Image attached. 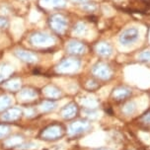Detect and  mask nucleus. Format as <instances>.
Masks as SVG:
<instances>
[{
  "instance_id": "1",
  "label": "nucleus",
  "mask_w": 150,
  "mask_h": 150,
  "mask_svg": "<svg viewBox=\"0 0 150 150\" xmlns=\"http://www.w3.org/2000/svg\"><path fill=\"white\" fill-rule=\"evenodd\" d=\"M67 20L61 14H54L50 18V29L56 34H63L67 29Z\"/></svg>"
},
{
  "instance_id": "2",
  "label": "nucleus",
  "mask_w": 150,
  "mask_h": 150,
  "mask_svg": "<svg viewBox=\"0 0 150 150\" xmlns=\"http://www.w3.org/2000/svg\"><path fill=\"white\" fill-rule=\"evenodd\" d=\"M139 30L135 27H130L127 28L120 34L119 41L120 42V45H131L133 42H135L139 38Z\"/></svg>"
},
{
  "instance_id": "3",
  "label": "nucleus",
  "mask_w": 150,
  "mask_h": 150,
  "mask_svg": "<svg viewBox=\"0 0 150 150\" xmlns=\"http://www.w3.org/2000/svg\"><path fill=\"white\" fill-rule=\"evenodd\" d=\"M30 42L37 47H42V45H52L54 42V39L50 35L44 32H36L31 35Z\"/></svg>"
},
{
  "instance_id": "4",
  "label": "nucleus",
  "mask_w": 150,
  "mask_h": 150,
  "mask_svg": "<svg viewBox=\"0 0 150 150\" xmlns=\"http://www.w3.org/2000/svg\"><path fill=\"white\" fill-rule=\"evenodd\" d=\"M80 66V61L73 58H67L61 61L57 67L58 72L61 73H70V72L76 71Z\"/></svg>"
},
{
  "instance_id": "5",
  "label": "nucleus",
  "mask_w": 150,
  "mask_h": 150,
  "mask_svg": "<svg viewBox=\"0 0 150 150\" xmlns=\"http://www.w3.org/2000/svg\"><path fill=\"white\" fill-rule=\"evenodd\" d=\"M93 74L103 80L110 79L112 77V69L108 64L100 62L93 67Z\"/></svg>"
},
{
  "instance_id": "6",
  "label": "nucleus",
  "mask_w": 150,
  "mask_h": 150,
  "mask_svg": "<svg viewBox=\"0 0 150 150\" xmlns=\"http://www.w3.org/2000/svg\"><path fill=\"white\" fill-rule=\"evenodd\" d=\"M67 52L71 54H76V55H79V54H82V53L85 52L86 50V47L85 45L80 42H76V41H71L68 42L67 45Z\"/></svg>"
},
{
  "instance_id": "7",
  "label": "nucleus",
  "mask_w": 150,
  "mask_h": 150,
  "mask_svg": "<svg viewBox=\"0 0 150 150\" xmlns=\"http://www.w3.org/2000/svg\"><path fill=\"white\" fill-rule=\"evenodd\" d=\"M131 94V91L127 87H119L116 88L112 92V97L115 100L120 101V100H125V98H127Z\"/></svg>"
},
{
  "instance_id": "8",
  "label": "nucleus",
  "mask_w": 150,
  "mask_h": 150,
  "mask_svg": "<svg viewBox=\"0 0 150 150\" xmlns=\"http://www.w3.org/2000/svg\"><path fill=\"white\" fill-rule=\"evenodd\" d=\"M96 50H97L98 54H100L101 56H105V57H108L112 53V47L108 42L98 44L97 47H96Z\"/></svg>"
},
{
  "instance_id": "9",
  "label": "nucleus",
  "mask_w": 150,
  "mask_h": 150,
  "mask_svg": "<svg viewBox=\"0 0 150 150\" xmlns=\"http://www.w3.org/2000/svg\"><path fill=\"white\" fill-rule=\"evenodd\" d=\"M40 2L44 7L52 8H62L66 4V0H40Z\"/></svg>"
},
{
  "instance_id": "10",
  "label": "nucleus",
  "mask_w": 150,
  "mask_h": 150,
  "mask_svg": "<svg viewBox=\"0 0 150 150\" xmlns=\"http://www.w3.org/2000/svg\"><path fill=\"white\" fill-rule=\"evenodd\" d=\"M16 54L19 58H21V59L25 60V61H34L36 58H35V55L33 53L29 52H26V50H17L16 52Z\"/></svg>"
},
{
  "instance_id": "11",
  "label": "nucleus",
  "mask_w": 150,
  "mask_h": 150,
  "mask_svg": "<svg viewBox=\"0 0 150 150\" xmlns=\"http://www.w3.org/2000/svg\"><path fill=\"white\" fill-rule=\"evenodd\" d=\"M73 33L77 36H85L87 34V27L84 23L79 22L74 26Z\"/></svg>"
},
{
  "instance_id": "12",
  "label": "nucleus",
  "mask_w": 150,
  "mask_h": 150,
  "mask_svg": "<svg viewBox=\"0 0 150 150\" xmlns=\"http://www.w3.org/2000/svg\"><path fill=\"white\" fill-rule=\"evenodd\" d=\"M136 111V104L134 102H128L122 108V112H124L125 115L127 116H130V115L134 114Z\"/></svg>"
},
{
  "instance_id": "13",
  "label": "nucleus",
  "mask_w": 150,
  "mask_h": 150,
  "mask_svg": "<svg viewBox=\"0 0 150 150\" xmlns=\"http://www.w3.org/2000/svg\"><path fill=\"white\" fill-rule=\"evenodd\" d=\"M87 127H88V125L86 122H76V124L71 127V130H72V132H78V131L84 130Z\"/></svg>"
},
{
  "instance_id": "14",
  "label": "nucleus",
  "mask_w": 150,
  "mask_h": 150,
  "mask_svg": "<svg viewBox=\"0 0 150 150\" xmlns=\"http://www.w3.org/2000/svg\"><path fill=\"white\" fill-rule=\"evenodd\" d=\"M75 112H76V108H75L74 105H72V104L68 105L63 111V114L65 115V117H71Z\"/></svg>"
},
{
  "instance_id": "15",
  "label": "nucleus",
  "mask_w": 150,
  "mask_h": 150,
  "mask_svg": "<svg viewBox=\"0 0 150 150\" xmlns=\"http://www.w3.org/2000/svg\"><path fill=\"white\" fill-rule=\"evenodd\" d=\"M138 58L140 61L143 62H150V50H144L138 55Z\"/></svg>"
},
{
  "instance_id": "16",
  "label": "nucleus",
  "mask_w": 150,
  "mask_h": 150,
  "mask_svg": "<svg viewBox=\"0 0 150 150\" xmlns=\"http://www.w3.org/2000/svg\"><path fill=\"white\" fill-rule=\"evenodd\" d=\"M82 8L88 12H93V11H95L97 7H96V5L94 3H83Z\"/></svg>"
},
{
  "instance_id": "17",
  "label": "nucleus",
  "mask_w": 150,
  "mask_h": 150,
  "mask_svg": "<svg viewBox=\"0 0 150 150\" xmlns=\"http://www.w3.org/2000/svg\"><path fill=\"white\" fill-rule=\"evenodd\" d=\"M8 25H9V22H8L7 19L5 17H1V16H0V29L7 28Z\"/></svg>"
},
{
  "instance_id": "18",
  "label": "nucleus",
  "mask_w": 150,
  "mask_h": 150,
  "mask_svg": "<svg viewBox=\"0 0 150 150\" xmlns=\"http://www.w3.org/2000/svg\"><path fill=\"white\" fill-rule=\"evenodd\" d=\"M142 120H143L144 122H146V124L150 125V112H146V114L144 115L143 117H142Z\"/></svg>"
},
{
  "instance_id": "19",
  "label": "nucleus",
  "mask_w": 150,
  "mask_h": 150,
  "mask_svg": "<svg viewBox=\"0 0 150 150\" xmlns=\"http://www.w3.org/2000/svg\"><path fill=\"white\" fill-rule=\"evenodd\" d=\"M72 1L73 2H76V3H84L85 1H86V0H72Z\"/></svg>"
},
{
  "instance_id": "20",
  "label": "nucleus",
  "mask_w": 150,
  "mask_h": 150,
  "mask_svg": "<svg viewBox=\"0 0 150 150\" xmlns=\"http://www.w3.org/2000/svg\"><path fill=\"white\" fill-rule=\"evenodd\" d=\"M96 150H112L111 148H105V147H103V148H99V149H96Z\"/></svg>"
}]
</instances>
